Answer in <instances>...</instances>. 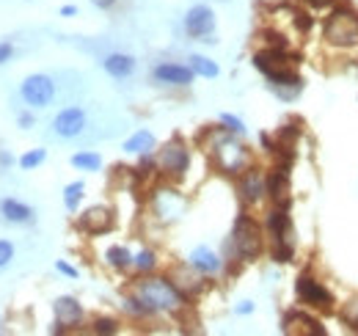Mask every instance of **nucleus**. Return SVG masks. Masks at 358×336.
Returning a JSON list of instances; mask_svg holds the SVG:
<instances>
[{
    "instance_id": "12",
    "label": "nucleus",
    "mask_w": 358,
    "mask_h": 336,
    "mask_svg": "<svg viewBox=\"0 0 358 336\" xmlns=\"http://www.w3.org/2000/svg\"><path fill=\"white\" fill-rule=\"evenodd\" d=\"M80 229L88 232V235H105L113 229V213L108 207H91L80 215Z\"/></svg>"
},
{
    "instance_id": "16",
    "label": "nucleus",
    "mask_w": 358,
    "mask_h": 336,
    "mask_svg": "<svg viewBox=\"0 0 358 336\" xmlns=\"http://www.w3.org/2000/svg\"><path fill=\"white\" fill-rule=\"evenodd\" d=\"M265 193H267V182L262 179V174L259 171H245L243 179H240V199L245 204H256Z\"/></svg>"
},
{
    "instance_id": "3",
    "label": "nucleus",
    "mask_w": 358,
    "mask_h": 336,
    "mask_svg": "<svg viewBox=\"0 0 358 336\" xmlns=\"http://www.w3.org/2000/svg\"><path fill=\"white\" fill-rule=\"evenodd\" d=\"M267 232L273 237V259L276 262H292L295 257V240H292V218H290V201L276 204V210L267 215Z\"/></svg>"
},
{
    "instance_id": "7",
    "label": "nucleus",
    "mask_w": 358,
    "mask_h": 336,
    "mask_svg": "<svg viewBox=\"0 0 358 336\" xmlns=\"http://www.w3.org/2000/svg\"><path fill=\"white\" fill-rule=\"evenodd\" d=\"M187 166H190V152H187V146L182 144V141H169L160 152H158V168L166 174V177H171V179H182L185 177V171H187Z\"/></svg>"
},
{
    "instance_id": "25",
    "label": "nucleus",
    "mask_w": 358,
    "mask_h": 336,
    "mask_svg": "<svg viewBox=\"0 0 358 336\" xmlns=\"http://www.w3.org/2000/svg\"><path fill=\"white\" fill-rule=\"evenodd\" d=\"M72 166L75 168H83V171H97L102 166V157L97 152H80L72 157Z\"/></svg>"
},
{
    "instance_id": "35",
    "label": "nucleus",
    "mask_w": 358,
    "mask_h": 336,
    "mask_svg": "<svg viewBox=\"0 0 358 336\" xmlns=\"http://www.w3.org/2000/svg\"><path fill=\"white\" fill-rule=\"evenodd\" d=\"M309 6H314V8H331L337 0H306Z\"/></svg>"
},
{
    "instance_id": "15",
    "label": "nucleus",
    "mask_w": 358,
    "mask_h": 336,
    "mask_svg": "<svg viewBox=\"0 0 358 336\" xmlns=\"http://www.w3.org/2000/svg\"><path fill=\"white\" fill-rule=\"evenodd\" d=\"M267 193H270V199H273L276 204L290 201V166L279 163V166L273 168V174L267 177Z\"/></svg>"
},
{
    "instance_id": "34",
    "label": "nucleus",
    "mask_w": 358,
    "mask_h": 336,
    "mask_svg": "<svg viewBox=\"0 0 358 336\" xmlns=\"http://www.w3.org/2000/svg\"><path fill=\"white\" fill-rule=\"evenodd\" d=\"M55 268H58V270H61V273H64V276H69V279H77V270H75V268H72V265H66V262H58V265H55Z\"/></svg>"
},
{
    "instance_id": "29",
    "label": "nucleus",
    "mask_w": 358,
    "mask_h": 336,
    "mask_svg": "<svg viewBox=\"0 0 358 336\" xmlns=\"http://www.w3.org/2000/svg\"><path fill=\"white\" fill-rule=\"evenodd\" d=\"M119 331V323L111 320V317H97L94 320V334H116Z\"/></svg>"
},
{
    "instance_id": "19",
    "label": "nucleus",
    "mask_w": 358,
    "mask_h": 336,
    "mask_svg": "<svg viewBox=\"0 0 358 336\" xmlns=\"http://www.w3.org/2000/svg\"><path fill=\"white\" fill-rule=\"evenodd\" d=\"M0 215L8 221V224H30L33 221V210L17 199H3L0 201Z\"/></svg>"
},
{
    "instance_id": "8",
    "label": "nucleus",
    "mask_w": 358,
    "mask_h": 336,
    "mask_svg": "<svg viewBox=\"0 0 358 336\" xmlns=\"http://www.w3.org/2000/svg\"><path fill=\"white\" fill-rule=\"evenodd\" d=\"M19 94L25 99V105H30V108H47L53 102V97H55V83L47 75H30V77L22 80Z\"/></svg>"
},
{
    "instance_id": "17",
    "label": "nucleus",
    "mask_w": 358,
    "mask_h": 336,
    "mask_svg": "<svg viewBox=\"0 0 358 336\" xmlns=\"http://www.w3.org/2000/svg\"><path fill=\"white\" fill-rule=\"evenodd\" d=\"M102 69L111 75V77H130L133 72H135V58L133 55H127V52H111V55H105V61H102Z\"/></svg>"
},
{
    "instance_id": "11",
    "label": "nucleus",
    "mask_w": 358,
    "mask_h": 336,
    "mask_svg": "<svg viewBox=\"0 0 358 336\" xmlns=\"http://www.w3.org/2000/svg\"><path fill=\"white\" fill-rule=\"evenodd\" d=\"M281 331L290 336H323L326 334V328H323L314 317H309V315H303V312H290V315L284 317V323H281Z\"/></svg>"
},
{
    "instance_id": "21",
    "label": "nucleus",
    "mask_w": 358,
    "mask_h": 336,
    "mask_svg": "<svg viewBox=\"0 0 358 336\" xmlns=\"http://www.w3.org/2000/svg\"><path fill=\"white\" fill-rule=\"evenodd\" d=\"M155 149V135L149 132V130H138L135 135H130L127 141H124V152L127 155H149Z\"/></svg>"
},
{
    "instance_id": "33",
    "label": "nucleus",
    "mask_w": 358,
    "mask_h": 336,
    "mask_svg": "<svg viewBox=\"0 0 358 336\" xmlns=\"http://www.w3.org/2000/svg\"><path fill=\"white\" fill-rule=\"evenodd\" d=\"M14 55V44L11 41H0V63H6Z\"/></svg>"
},
{
    "instance_id": "5",
    "label": "nucleus",
    "mask_w": 358,
    "mask_h": 336,
    "mask_svg": "<svg viewBox=\"0 0 358 336\" xmlns=\"http://www.w3.org/2000/svg\"><path fill=\"white\" fill-rule=\"evenodd\" d=\"M212 160H215V166H218L223 174L237 177V174H243V171L248 168L251 155H248V149H245L243 144H237L234 138H218L215 146H212Z\"/></svg>"
},
{
    "instance_id": "6",
    "label": "nucleus",
    "mask_w": 358,
    "mask_h": 336,
    "mask_svg": "<svg viewBox=\"0 0 358 336\" xmlns=\"http://www.w3.org/2000/svg\"><path fill=\"white\" fill-rule=\"evenodd\" d=\"M295 293H298V301L314 312H323V315H331L334 312V295L312 276H301L298 284H295Z\"/></svg>"
},
{
    "instance_id": "38",
    "label": "nucleus",
    "mask_w": 358,
    "mask_h": 336,
    "mask_svg": "<svg viewBox=\"0 0 358 336\" xmlns=\"http://www.w3.org/2000/svg\"><path fill=\"white\" fill-rule=\"evenodd\" d=\"M30 124H33V116L22 113V116H19V127H30Z\"/></svg>"
},
{
    "instance_id": "9",
    "label": "nucleus",
    "mask_w": 358,
    "mask_h": 336,
    "mask_svg": "<svg viewBox=\"0 0 358 336\" xmlns=\"http://www.w3.org/2000/svg\"><path fill=\"white\" fill-rule=\"evenodd\" d=\"M185 30H187L193 39L212 36V30H215V14H212V8H207V6H193V8L185 14Z\"/></svg>"
},
{
    "instance_id": "10",
    "label": "nucleus",
    "mask_w": 358,
    "mask_h": 336,
    "mask_svg": "<svg viewBox=\"0 0 358 336\" xmlns=\"http://www.w3.org/2000/svg\"><path fill=\"white\" fill-rule=\"evenodd\" d=\"M53 130H55V135H61V138H75V135H80V132L86 130V113H83V108H66V110H61V113L55 116V121H53Z\"/></svg>"
},
{
    "instance_id": "14",
    "label": "nucleus",
    "mask_w": 358,
    "mask_h": 336,
    "mask_svg": "<svg viewBox=\"0 0 358 336\" xmlns=\"http://www.w3.org/2000/svg\"><path fill=\"white\" fill-rule=\"evenodd\" d=\"M80 317H83V306L75 301V298H69V295H64V298H58L55 301V326L58 328H53L55 334H61L64 328H69V326H77L80 323Z\"/></svg>"
},
{
    "instance_id": "31",
    "label": "nucleus",
    "mask_w": 358,
    "mask_h": 336,
    "mask_svg": "<svg viewBox=\"0 0 358 336\" xmlns=\"http://www.w3.org/2000/svg\"><path fill=\"white\" fill-rule=\"evenodd\" d=\"M14 259V246L8 240H0V268H6Z\"/></svg>"
},
{
    "instance_id": "26",
    "label": "nucleus",
    "mask_w": 358,
    "mask_h": 336,
    "mask_svg": "<svg viewBox=\"0 0 358 336\" xmlns=\"http://www.w3.org/2000/svg\"><path fill=\"white\" fill-rule=\"evenodd\" d=\"M83 190H86V185H83V182H72V185H66V190H64V204H66V210H69V213H75V210H77V204H80V199H83Z\"/></svg>"
},
{
    "instance_id": "22",
    "label": "nucleus",
    "mask_w": 358,
    "mask_h": 336,
    "mask_svg": "<svg viewBox=\"0 0 358 336\" xmlns=\"http://www.w3.org/2000/svg\"><path fill=\"white\" fill-rule=\"evenodd\" d=\"M177 199L179 196L174 190H158V196H155V213L160 218H177L182 207H171V201H177Z\"/></svg>"
},
{
    "instance_id": "40",
    "label": "nucleus",
    "mask_w": 358,
    "mask_h": 336,
    "mask_svg": "<svg viewBox=\"0 0 358 336\" xmlns=\"http://www.w3.org/2000/svg\"><path fill=\"white\" fill-rule=\"evenodd\" d=\"M356 328H358V326H356Z\"/></svg>"
},
{
    "instance_id": "4",
    "label": "nucleus",
    "mask_w": 358,
    "mask_h": 336,
    "mask_svg": "<svg viewBox=\"0 0 358 336\" xmlns=\"http://www.w3.org/2000/svg\"><path fill=\"white\" fill-rule=\"evenodd\" d=\"M326 41L334 47H356L358 44V11L353 8H337L326 19Z\"/></svg>"
},
{
    "instance_id": "37",
    "label": "nucleus",
    "mask_w": 358,
    "mask_h": 336,
    "mask_svg": "<svg viewBox=\"0 0 358 336\" xmlns=\"http://www.w3.org/2000/svg\"><path fill=\"white\" fill-rule=\"evenodd\" d=\"M97 8H113L116 6V0H91Z\"/></svg>"
},
{
    "instance_id": "27",
    "label": "nucleus",
    "mask_w": 358,
    "mask_h": 336,
    "mask_svg": "<svg viewBox=\"0 0 358 336\" xmlns=\"http://www.w3.org/2000/svg\"><path fill=\"white\" fill-rule=\"evenodd\" d=\"M133 265H135L141 273H149V270H155L158 257H155V251H152V248H144L138 257H133Z\"/></svg>"
},
{
    "instance_id": "39",
    "label": "nucleus",
    "mask_w": 358,
    "mask_h": 336,
    "mask_svg": "<svg viewBox=\"0 0 358 336\" xmlns=\"http://www.w3.org/2000/svg\"><path fill=\"white\" fill-rule=\"evenodd\" d=\"M61 14H64V17H75V14H77V8H75V6H64V8H61Z\"/></svg>"
},
{
    "instance_id": "24",
    "label": "nucleus",
    "mask_w": 358,
    "mask_h": 336,
    "mask_svg": "<svg viewBox=\"0 0 358 336\" xmlns=\"http://www.w3.org/2000/svg\"><path fill=\"white\" fill-rule=\"evenodd\" d=\"M190 69L196 72V75H201V77H218V63L215 61H209V58H204V55H190Z\"/></svg>"
},
{
    "instance_id": "28",
    "label": "nucleus",
    "mask_w": 358,
    "mask_h": 336,
    "mask_svg": "<svg viewBox=\"0 0 358 336\" xmlns=\"http://www.w3.org/2000/svg\"><path fill=\"white\" fill-rule=\"evenodd\" d=\"M44 157H47V152H44V149H33V152H28V155H22V157H19V168H22V171H30V168L41 166V163H44Z\"/></svg>"
},
{
    "instance_id": "2",
    "label": "nucleus",
    "mask_w": 358,
    "mask_h": 336,
    "mask_svg": "<svg viewBox=\"0 0 358 336\" xmlns=\"http://www.w3.org/2000/svg\"><path fill=\"white\" fill-rule=\"evenodd\" d=\"M262 229L259 224L251 218V215H240L234 221V229H232V237L226 243V251L232 257H237L240 262H254L259 254H262Z\"/></svg>"
},
{
    "instance_id": "23",
    "label": "nucleus",
    "mask_w": 358,
    "mask_h": 336,
    "mask_svg": "<svg viewBox=\"0 0 358 336\" xmlns=\"http://www.w3.org/2000/svg\"><path fill=\"white\" fill-rule=\"evenodd\" d=\"M105 259H108V265L113 270H127L133 265V257H130V251L124 246H111L108 254H105Z\"/></svg>"
},
{
    "instance_id": "32",
    "label": "nucleus",
    "mask_w": 358,
    "mask_h": 336,
    "mask_svg": "<svg viewBox=\"0 0 358 336\" xmlns=\"http://www.w3.org/2000/svg\"><path fill=\"white\" fill-rule=\"evenodd\" d=\"M345 323H350L353 328L358 326V301H353V304L345 309Z\"/></svg>"
},
{
    "instance_id": "13",
    "label": "nucleus",
    "mask_w": 358,
    "mask_h": 336,
    "mask_svg": "<svg viewBox=\"0 0 358 336\" xmlns=\"http://www.w3.org/2000/svg\"><path fill=\"white\" fill-rule=\"evenodd\" d=\"M152 77L163 86H190L196 72L190 66H179V63H160V66H155Z\"/></svg>"
},
{
    "instance_id": "20",
    "label": "nucleus",
    "mask_w": 358,
    "mask_h": 336,
    "mask_svg": "<svg viewBox=\"0 0 358 336\" xmlns=\"http://www.w3.org/2000/svg\"><path fill=\"white\" fill-rule=\"evenodd\" d=\"M190 268H196L198 273H204V276H209V273H218L220 270V259H218V254L215 251H209V248H196L193 254H190Z\"/></svg>"
},
{
    "instance_id": "36",
    "label": "nucleus",
    "mask_w": 358,
    "mask_h": 336,
    "mask_svg": "<svg viewBox=\"0 0 358 336\" xmlns=\"http://www.w3.org/2000/svg\"><path fill=\"white\" fill-rule=\"evenodd\" d=\"M254 312V304L251 301H243L240 306H237V315H251Z\"/></svg>"
},
{
    "instance_id": "18",
    "label": "nucleus",
    "mask_w": 358,
    "mask_h": 336,
    "mask_svg": "<svg viewBox=\"0 0 358 336\" xmlns=\"http://www.w3.org/2000/svg\"><path fill=\"white\" fill-rule=\"evenodd\" d=\"M204 276V273H201ZM198 276V270L193 268H179L177 273H174V284H177V290L185 295V298H193V295H198L201 290H204V279Z\"/></svg>"
},
{
    "instance_id": "30",
    "label": "nucleus",
    "mask_w": 358,
    "mask_h": 336,
    "mask_svg": "<svg viewBox=\"0 0 358 336\" xmlns=\"http://www.w3.org/2000/svg\"><path fill=\"white\" fill-rule=\"evenodd\" d=\"M220 124H223V130H229V132H237V135L245 132L243 121H240L237 116H232V113H223V116H220Z\"/></svg>"
},
{
    "instance_id": "1",
    "label": "nucleus",
    "mask_w": 358,
    "mask_h": 336,
    "mask_svg": "<svg viewBox=\"0 0 358 336\" xmlns=\"http://www.w3.org/2000/svg\"><path fill=\"white\" fill-rule=\"evenodd\" d=\"M135 295L158 315V312H169L174 315L185 306V295L177 290V284L171 279H147L135 284Z\"/></svg>"
}]
</instances>
